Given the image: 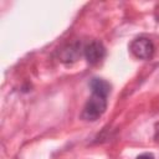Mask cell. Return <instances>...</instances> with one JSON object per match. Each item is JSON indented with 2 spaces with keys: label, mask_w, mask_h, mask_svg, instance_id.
I'll return each instance as SVG.
<instances>
[{
  "label": "cell",
  "mask_w": 159,
  "mask_h": 159,
  "mask_svg": "<svg viewBox=\"0 0 159 159\" xmlns=\"http://www.w3.org/2000/svg\"><path fill=\"white\" fill-rule=\"evenodd\" d=\"M107 109V97L99 93H93L86 102L82 111V119L84 120H96L98 119Z\"/></svg>",
  "instance_id": "6da1fadb"
},
{
  "label": "cell",
  "mask_w": 159,
  "mask_h": 159,
  "mask_svg": "<svg viewBox=\"0 0 159 159\" xmlns=\"http://www.w3.org/2000/svg\"><path fill=\"white\" fill-rule=\"evenodd\" d=\"M129 50L135 57L142 58V60H149L154 55L155 47L152 40L147 37H138L130 42Z\"/></svg>",
  "instance_id": "7a4b0ae2"
},
{
  "label": "cell",
  "mask_w": 159,
  "mask_h": 159,
  "mask_svg": "<svg viewBox=\"0 0 159 159\" xmlns=\"http://www.w3.org/2000/svg\"><path fill=\"white\" fill-rule=\"evenodd\" d=\"M83 55L89 65H97L104 58L106 48L101 41L92 40L83 47Z\"/></svg>",
  "instance_id": "3957f363"
},
{
  "label": "cell",
  "mask_w": 159,
  "mask_h": 159,
  "mask_svg": "<svg viewBox=\"0 0 159 159\" xmlns=\"http://www.w3.org/2000/svg\"><path fill=\"white\" fill-rule=\"evenodd\" d=\"M81 51H83V48L81 47L80 42H73V43H68L66 47H63L60 52V60L65 63H72L75 61H77L81 57Z\"/></svg>",
  "instance_id": "277c9868"
},
{
  "label": "cell",
  "mask_w": 159,
  "mask_h": 159,
  "mask_svg": "<svg viewBox=\"0 0 159 159\" xmlns=\"http://www.w3.org/2000/svg\"><path fill=\"white\" fill-rule=\"evenodd\" d=\"M89 87H91L93 93H99V94H103L106 97H108V94L111 93L109 82H107L106 80H102V78H97V77L92 78L89 82Z\"/></svg>",
  "instance_id": "5b68a950"
},
{
  "label": "cell",
  "mask_w": 159,
  "mask_h": 159,
  "mask_svg": "<svg viewBox=\"0 0 159 159\" xmlns=\"http://www.w3.org/2000/svg\"><path fill=\"white\" fill-rule=\"evenodd\" d=\"M137 159H154V155L150 153H143L139 157H137Z\"/></svg>",
  "instance_id": "8992f818"
},
{
  "label": "cell",
  "mask_w": 159,
  "mask_h": 159,
  "mask_svg": "<svg viewBox=\"0 0 159 159\" xmlns=\"http://www.w3.org/2000/svg\"><path fill=\"white\" fill-rule=\"evenodd\" d=\"M158 128H159V125H158ZM158 132H159V129H158Z\"/></svg>",
  "instance_id": "52a82bcc"
}]
</instances>
